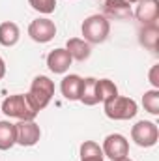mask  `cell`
Listing matches in <instances>:
<instances>
[{
	"mask_svg": "<svg viewBox=\"0 0 159 161\" xmlns=\"http://www.w3.org/2000/svg\"><path fill=\"white\" fill-rule=\"evenodd\" d=\"M26 96L32 101V105L36 107V111L40 113V111H43L51 103V99L54 96V82L49 79V77H45V75H38L36 79L32 80L30 92Z\"/></svg>",
	"mask_w": 159,
	"mask_h": 161,
	"instance_id": "obj_3",
	"label": "cell"
},
{
	"mask_svg": "<svg viewBox=\"0 0 159 161\" xmlns=\"http://www.w3.org/2000/svg\"><path fill=\"white\" fill-rule=\"evenodd\" d=\"M28 4L43 15H49L56 9V0H28Z\"/></svg>",
	"mask_w": 159,
	"mask_h": 161,
	"instance_id": "obj_21",
	"label": "cell"
},
{
	"mask_svg": "<svg viewBox=\"0 0 159 161\" xmlns=\"http://www.w3.org/2000/svg\"><path fill=\"white\" fill-rule=\"evenodd\" d=\"M142 105H144V111H148L154 116H159V90L156 88L146 90L142 96Z\"/></svg>",
	"mask_w": 159,
	"mask_h": 161,
	"instance_id": "obj_20",
	"label": "cell"
},
{
	"mask_svg": "<svg viewBox=\"0 0 159 161\" xmlns=\"http://www.w3.org/2000/svg\"><path fill=\"white\" fill-rule=\"evenodd\" d=\"M103 13L111 19H129L133 15V9L127 0H105Z\"/></svg>",
	"mask_w": 159,
	"mask_h": 161,
	"instance_id": "obj_11",
	"label": "cell"
},
{
	"mask_svg": "<svg viewBox=\"0 0 159 161\" xmlns=\"http://www.w3.org/2000/svg\"><path fill=\"white\" fill-rule=\"evenodd\" d=\"M71 62H73L71 54L68 53V49H62V47L54 49L47 54V66L52 73H66L69 69Z\"/></svg>",
	"mask_w": 159,
	"mask_h": 161,
	"instance_id": "obj_10",
	"label": "cell"
},
{
	"mask_svg": "<svg viewBox=\"0 0 159 161\" xmlns=\"http://www.w3.org/2000/svg\"><path fill=\"white\" fill-rule=\"evenodd\" d=\"M139 41L142 47H146L148 51H157L159 47V26L157 23L154 25H144L142 30L139 32Z\"/></svg>",
	"mask_w": 159,
	"mask_h": 161,
	"instance_id": "obj_14",
	"label": "cell"
},
{
	"mask_svg": "<svg viewBox=\"0 0 159 161\" xmlns=\"http://www.w3.org/2000/svg\"><path fill=\"white\" fill-rule=\"evenodd\" d=\"M103 107H105L107 118H111V120H131L139 113L137 101L131 97H125V96H116V97L109 99L107 103H103Z\"/></svg>",
	"mask_w": 159,
	"mask_h": 161,
	"instance_id": "obj_4",
	"label": "cell"
},
{
	"mask_svg": "<svg viewBox=\"0 0 159 161\" xmlns=\"http://www.w3.org/2000/svg\"><path fill=\"white\" fill-rule=\"evenodd\" d=\"M66 49H68V53L71 54V58L77 60V62H84V60H88L90 54H92V47H90V43L84 41L82 38H71V40H68Z\"/></svg>",
	"mask_w": 159,
	"mask_h": 161,
	"instance_id": "obj_13",
	"label": "cell"
},
{
	"mask_svg": "<svg viewBox=\"0 0 159 161\" xmlns=\"http://www.w3.org/2000/svg\"><path fill=\"white\" fill-rule=\"evenodd\" d=\"M2 113L8 118H17V120H34L38 116V111L26 94L8 96L2 101Z\"/></svg>",
	"mask_w": 159,
	"mask_h": 161,
	"instance_id": "obj_1",
	"label": "cell"
},
{
	"mask_svg": "<svg viewBox=\"0 0 159 161\" xmlns=\"http://www.w3.org/2000/svg\"><path fill=\"white\" fill-rule=\"evenodd\" d=\"M135 17L142 25H154L159 19V0H140L135 8Z\"/></svg>",
	"mask_w": 159,
	"mask_h": 161,
	"instance_id": "obj_9",
	"label": "cell"
},
{
	"mask_svg": "<svg viewBox=\"0 0 159 161\" xmlns=\"http://www.w3.org/2000/svg\"><path fill=\"white\" fill-rule=\"evenodd\" d=\"M28 36L36 43H49L56 36V25H54V21H51L47 17L34 19L28 25Z\"/></svg>",
	"mask_w": 159,
	"mask_h": 161,
	"instance_id": "obj_7",
	"label": "cell"
},
{
	"mask_svg": "<svg viewBox=\"0 0 159 161\" xmlns=\"http://www.w3.org/2000/svg\"><path fill=\"white\" fill-rule=\"evenodd\" d=\"M21 38V30L15 23L11 21H6L0 25V45L4 47H13Z\"/></svg>",
	"mask_w": 159,
	"mask_h": 161,
	"instance_id": "obj_17",
	"label": "cell"
},
{
	"mask_svg": "<svg viewBox=\"0 0 159 161\" xmlns=\"http://www.w3.org/2000/svg\"><path fill=\"white\" fill-rule=\"evenodd\" d=\"M101 150H103V156H107L109 159H123L129 156V141L120 133H111L105 137Z\"/></svg>",
	"mask_w": 159,
	"mask_h": 161,
	"instance_id": "obj_6",
	"label": "cell"
},
{
	"mask_svg": "<svg viewBox=\"0 0 159 161\" xmlns=\"http://www.w3.org/2000/svg\"><path fill=\"white\" fill-rule=\"evenodd\" d=\"M103 158V150L96 141H84L80 144V161H101Z\"/></svg>",
	"mask_w": 159,
	"mask_h": 161,
	"instance_id": "obj_19",
	"label": "cell"
},
{
	"mask_svg": "<svg viewBox=\"0 0 159 161\" xmlns=\"http://www.w3.org/2000/svg\"><path fill=\"white\" fill-rule=\"evenodd\" d=\"M96 80L94 77H86L82 79V84H80V96L79 101L84 103L86 107H92L97 103V96H96Z\"/></svg>",
	"mask_w": 159,
	"mask_h": 161,
	"instance_id": "obj_18",
	"label": "cell"
},
{
	"mask_svg": "<svg viewBox=\"0 0 159 161\" xmlns=\"http://www.w3.org/2000/svg\"><path fill=\"white\" fill-rule=\"evenodd\" d=\"M101 161H103V159H101Z\"/></svg>",
	"mask_w": 159,
	"mask_h": 161,
	"instance_id": "obj_26",
	"label": "cell"
},
{
	"mask_svg": "<svg viewBox=\"0 0 159 161\" xmlns=\"http://www.w3.org/2000/svg\"><path fill=\"white\" fill-rule=\"evenodd\" d=\"M129 4H137V2H140V0H127Z\"/></svg>",
	"mask_w": 159,
	"mask_h": 161,
	"instance_id": "obj_24",
	"label": "cell"
},
{
	"mask_svg": "<svg viewBox=\"0 0 159 161\" xmlns=\"http://www.w3.org/2000/svg\"><path fill=\"white\" fill-rule=\"evenodd\" d=\"M4 75H6V62H4V58L0 56V80L4 79Z\"/></svg>",
	"mask_w": 159,
	"mask_h": 161,
	"instance_id": "obj_23",
	"label": "cell"
},
{
	"mask_svg": "<svg viewBox=\"0 0 159 161\" xmlns=\"http://www.w3.org/2000/svg\"><path fill=\"white\" fill-rule=\"evenodd\" d=\"M17 144L15 124L9 120H0V150H9Z\"/></svg>",
	"mask_w": 159,
	"mask_h": 161,
	"instance_id": "obj_15",
	"label": "cell"
},
{
	"mask_svg": "<svg viewBox=\"0 0 159 161\" xmlns=\"http://www.w3.org/2000/svg\"><path fill=\"white\" fill-rule=\"evenodd\" d=\"M15 133L17 144L21 146H34L41 139V129L34 120H19V124H15Z\"/></svg>",
	"mask_w": 159,
	"mask_h": 161,
	"instance_id": "obj_8",
	"label": "cell"
},
{
	"mask_svg": "<svg viewBox=\"0 0 159 161\" xmlns=\"http://www.w3.org/2000/svg\"><path fill=\"white\" fill-rule=\"evenodd\" d=\"M80 84H82V77L71 73V75H66L62 82H60V92L66 99L69 101H79L80 96Z\"/></svg>",
	"mask_w": 159,
	"mask_h": 161,
	"instance_id": "obj_12",
	"label": "cell"
},
{
	"mask_svg": "<svg viewBox=\"0 0 159 161\" xmlns=\"http://www.w3.org/2000/svg\"><path fill=\"white\" fill-rule=\"evenodd\" d=\"M148 79H150V82H152V86H154L156 90H159V64H156V66L150 68Z\"/></svg>",
	"mask_w": 159,
	"mask_h": 161,
	"instance_id": "obj_22",
	"label": "cell"
},
{
	"mask_svg": "<svg viewBox=\"0 0 159 161\" xmlns=\"http://www.w3.org/2000/svg\"><path fill=\"white\" fill-rule=\"evenodd\" d=\"M82 40L88 41V43H103V41L109 38V32H111V23L105 15H99V13H94L90 17H86L82 21Z\"/></svg>",
	"mask_w": 159,
	"mask_h": 161,
	"instance_id": "obj_2",
	"label": "cell"
},
{
	"mask_svg": "<svg viewBox=\"0 0 159 161\" xmlns=\"http://www.w3.org/2000/svg\"><path fill=\"white\" fill-rule=\"evenodd\" d=\"M131 139L140 148H152L159 141V127L157 124L150 120H139L131 127Z\"/></svg>",
	"mask_w": 159,
	"mask_h": 161,
	"instance_id": "obj_5",
	"label": "cell"
},
{
	"mask_svg": "<svg viewBox=\"0 0 159 161\" xmlns=\"http://www.w3.org/2000/svg\"><path fill=\"white\" fill-rule=\"evenodd\" d=\"M118 161H133V159H129V158H123V159H118Z\"/></svg>",
	"mask_w": 159,
	"mask_h": 161,
	"instance_id": "obj_25",
	"label": "cell"
},
{
	"mask_svg": "<svg viewBox=\"0 0 159 161\" xmlns=\"http://www.w3.org/2000/svg\"><path fill=\"white\" fill-rule=\"evenodd\" d=\"M96 96H97V103H107L109 99L118 96V86L111 79H97L96 80Z\"/></svg>",
	"mask_w": 159,
	"mask_h": 161,
	"instance_id": "obj_16",
	"label": "cell"
}]
</instances>
